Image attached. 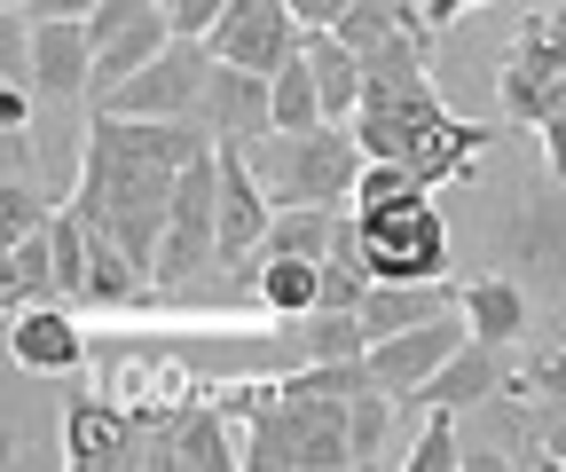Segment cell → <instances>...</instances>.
<instances>
[{"instance_id":"cell-32","label":"cell","mask_w":566,"mask_h":472,"mask_svg":"<svg viewBox=\"0 0 566 472\" xmlns=\"http://www.w3.org/2000/svg\"><path fill=\"white\" fill-rule=\"evenodd\" d=\"M417 9H424V24H433V32H449L464 9H480V0H417Z\"/></svg>"},{"instance_id":"cell-12","label":"cell","mask_w":566,"mask_h":472,"mask_svg":"<svg viewBox=\"0 0 566 472\" xmlns=\"http://www.w3.org/2000/svg\"><path fill=\"white\" fill-rule=\"evenodd\" d=\"M134 441H142V418L111 386L71 394V410H63V464L71 472H118V464H134Z\"/></svg>"},{"instance_id":"cell-8","label":"cell","mask_w":566,"mask_h":472,"mask_svg":"<svg viewBox=\"0 0 566 472\" xmlns=\"http://www.w3.org/2000/svg\"><path fill=\"white\" fill-rule=\"evenodd\" d=\"M197 126L221 150H252L260 134H275V72H244V63L212 55L205 95H197Z\"/></svg>"},{"instance_id":"cell-3","label":"cell","mask_w":566,"mask_h":472,"mask_svg":"<svg viewBox=\"0 0 566 472\" xmlns=\"http://www.w3.org/2000/svg\"><path fill=\"white\" fill-rule=\"evenodd\" d=\"M260 189H268V206L275 213H292V206H354V181H363L370 150H363V134L323 118V126H300V134H260V143L244 150Z\"/></svg>"},{"instance_id":"cell-1","label":"cell","mask_w":566,"mask_h":472,"mask_svg":"<svg viewBox=\"0 0 566 472\" xmlns=\"http://www.w3.org/2000/svg\"><path fill=\"white\" fill-rule=\"evenodd\" d=\"M354 55H363V111H354V134H363L370 158H394L424 181H472L480 150L495 143V126L457 118L433 87V24L409 0H354V9L331 24Z\"/></svg>"},{"instance_id":"cell-26","label":"cell","mask_w":566,"mask_h":472,"mask_svg":"<svg viewBox=\"0 0 566 472\" xmlns=\"http://www.w3.org/2000/svg\"><path fill=\"white\" fill-rule=\"evenodd\" d=\"M424 189H433L424 174H409V166H394V158H370L363 181H354V206H409V197H424Z\"/></svg>"},{"instance_id":"cell-6","label":"cell","mask_w":566,"mask_h":472,"mask_svg":"<svg viewBox=\"0 0 566 472\" xmlns=\"http://www.w3.org/2000/svg\"><path fill=\"white\" fill-rule=\"evenodd\" d=\"M370 244V284H449V221L433 189L409 206H354Z\"/></svg>"},{"instance_id":"cell-30","label":"cell","mask_w":566,"mask_h":472,"mask_svg":"<svg viewBox=\"0 0 566 472\" xmlns=\"http://www.w3.org/2000/svg\"><path fill=\"white\" fill-rule=\"evenodd\" d=\"M346 9H354V0H292V17H300L307 32H331V24H338Z\"/></svg>"},{"instance_id":"cell-23","label":"cell","mask_w":566,"mask_h":472,"mask_svg":"<svg viewBox=\"0 0 566 472\" xmlns=\"http://www.w3.org/2000/svg\"><path fill=\"white\" fill-rule=\"evenodd\" d=\"M331 111H323V87H315V63H307V48L275 72V126L283 134H300V126H323Z\"/></svg>"},{"instance_id":"cell-10","label":"cell","mask_w":566,"mask_h":472,"mask_svg":"<svg viewBox=\"0 0 566 472\" xmlns=\"http://www.w3.org/2000/svg\"><path fill=\"white\" fill-rule=\"evenodd\" d=\"M205 48L221 63H244V72H283L307 48V24L292 17V0H229V17L205 32Z\"/></svg>"},{"instance_id":"cell-14","label":"cell","mask_w":566,"mask_h":472,"mask_svg":"<svg viewBox=\"0 0 566 472\" xmlns=\"http://www.w3.org/2000/svg\"><path fill=\"white\" fill-rule=\"evenodd\" d=\"M9 363L32 378H71L87 370V331L71 323V300H32L9 315Z\"/></svg>"},{"instance_id":"cell-7","label":"cell","mask_w":566,"mask_h":472,"mask_svg":"<svg viewBox=\"0 0 566 472\" xmlns=\"http://www.w3.org/2000/svg\"><path fill=\"white\" fill-rule=\"evenodd\" d=\"M205 72H212V48L174 32V48H166L158 63H142L134 80H118L111 95H95V111H126V118H197Z\"/></svg>"},{"instance_id":"cell-15","label":"cell","mask_w":566,"mask_h":472,"mask_svg":"<svg viewBox=\"0 0 566 472\" xmlns=\"http://www.w3.org/2000/svg\"><path fill=\"white\" fill-rule=\"evenodd\" d=\"M504 355H512V347L464 339V347H457V355H449V363H441L433 378H424V386H417L409 401H424V410H457V418H464V410H480L488 394H504V370H512Z\"/></svg>"},{"instance_id":"cell-2","label":"cell","mask_w":566,"mask_h":472,"mask_svg":"<svg viewBox=\"0 0 566 472\" xmlns=\"http://www.w3.org/2000/svg\"><path fill=\"white\" fill-rule=\"evenodd\" d=\"M197 150H212V134L197 118H126V111L87 118L71 206H80V221H95L103 237H118L150 268V284H158V244L174 221V181Z\"/></svg>"},{"instance_id":"cell-24","label":"cell","mask_w":566,"mask_h":472,"mask_svg":"<svg viewBox=\"0 0 566 472\" xmlns=\"http://www.w3.org/2000/svg\"><path fill=\"white\" fill-rule=\"evenodd\" d=\"M48 237H55V276H63V300H71V307H87V221H80V206H55Z\"/></svg>"},{"instance_id":"cell-22","label":"cell","mask_w":566,"mask_h":472,"mask_svg":"<svg viewBox=\"0 0 566 472\" xmlns=\"http://www.w3.org/2000/svg\"><path fill=\"white\" fill-rule=\"evenodd\" d=\"M394 410H401V394H386V386H363V394L346 401V457H354V464H386Z\"/></svg>"},{"instance_id":"cell-33","label":"cell","mask_w":566,"mask_h":472,"mask_svg":"<svg viewBox=\"0 0 566 472\" xmlns=\"http://www.w3.org/2000/svg\"><path fill=\"white\" fill-rule=\"evenodd\" d=\"M535 17H543V24H551V32L566 40V0H558V9H535Z\"/></svg>"},{"instance_id":"cell-20","label":"cell","mask_w":566,"mask_h":472,"mask_svg":"<svg viewBox=\"0 0 566 472\" xmlns=\"http://www.w3.org/2000/svg\"><path fill=\"white\" fill-rule=\"evenodd\" d=\"M307 63H315L323 111H331L338 126H354V111H363V55H354L338 32H307Z\"/></svg>"},{"instance_id":"cell-19","label":"cell","mask_w":566,"mask_h":472,"mask_svg":"<svg viewBox=\"0 0 566 472\" xmlns=\"http://www.w3.org/2000/svg\"><path fill=\"white\" fill-rule=\"evenodd\" d=\"M338 221H346V206H292V213H275L268 237H260V260H331Z\"/></svg>"},{"instance_id":"cell-27","label":"cell","mask_w":566,"mask_h":472,"mask_svg":"<svg viewBox=\"0 0 566 472\" xmlns=\"http://www.w3.org/2000/svg\"><path fill=\"white\" fill-rule=\"evenodd\" d=\"M409 472H449V464H464V433H457V410H433V426H424V441L401 457Z\"/></svg>"},{"instance_id":"cell-28","label":"cell","mask_w":566,"mask_h":472,"mask_svg":"<svg viewBox=\"0 0 566 472\" xmlns=\"http://www.w3.org/2000/svg\"><path fill=\"white\" fill-rule=\"evenodd\" d=\"M158 9L174 17V32H181V40H205L212 24L229 17V0H158Z\"/></svg>"},{"instance_id":"cell-18","label":"cell","mask_w":566,"mask_h":472,"mask_svg":"<svg viewBox=\"0 0 566 472\" xmlns=\"http://www.w3.org/2000/svg\"><path fill=\"white\" fill-rule=\"evenodd\" d=\"M449 307H457V292H449V284H370V292H363V323H370V339H394V331L433 323V315H449Z\"/></svg>"},{"instance_id":"cell-17","label":"cell","mask_w":566,"mask_h":472,"mask_svg":"<svg viewBox=\"0 0 566 472\" xmlns=\"http://www.w3.org/2000/svg\"><path fill=\"white\" fill-rule=\"evenodd\" d=\"M457 315H464L472 339H488V347H520V339H527V292L504 284V276L457 284Z\"/></svg>"},{"instance_id":"cell-5","label":"cell","mask_w":566,"mask_h":472,"mask_svg":"<svg viewBox=\"0 0 566 472\" xmlns=\"http://www.w3.org/2000/svg\"><path fill=\"white\" fill-rule=\"evenodd\" d=\"M205 268H221V143L197 150L174 181V221L158 244V292H189Z\"/></svg>"},{"instance_id":"cell-34","label":"cell","mask_w":566,"mask_h":472,"mask_svg":"<svg viewBox=\"0 0 566 472\" xmlns=\"http://www.w3.org/2000/svg\"><path fill=\"white\" fill-rule=\"evenodd\" d=\"M0 9H9V17H17V9H32V0H0Z\"/></svg>"},{"instance_id":"cell-25","label":"cell","mask_w":566,"mask_h":472,"mask_svg":"<svg viewBox=\"0 0 566 472\" xmlns=\"http://www.w3.org/2000/svg\"><path fill=\"white\" fill-rule=\"evenodd\" d=\"M55 221V206L32 189V174H9L0 181V244H17V237H40Z\"/></svg>"},{"instance_id":"cell-9","label":"cell","mask_w":566,"mask_h":472,"mask_svg":"<svg viewBox=\"0 0 566 472\" xmlns=\"http://www.w3.org/2000/svg\"><path fill=\"white\" fill-rule=\"evenodd\" d=\"M495 95H504V118H512V126H543V118L566 103V40H558L543 17L520 24V40H512V55H504V80H495Z\"/></svg>"},{"instance_id":"cell-31","label":"cell","mask_w":566,"mask_h":472,"mask_svg":"<svg viewBox=\"0 0 566 472\" xmlns=\"http://www.w3.org/2000/svg\"><path fill=\"white\" fill-rule=\"evenodd\" d=\"M95 9H103V0H32V9H17V17L40 24V17H95Z\"/></svg>"},{"instance_id":"cell-4","label":"cell","mask_w":566,"mask_h":472,"mask_svg":"<svg viewBox=\"0 0 566 472\" xmlns=\"http://www.w3.org/2000/svg\"><path fill=\"white\" fill-rule=\"evenodd\" d=\"M346 401L354 394H323L300 370L283 378V394L244 426V472H331L354 464L346 457Z\"/></svg>"},{"instance_id":"cell-16","label":"cell","mask_w":566,"mask_h":472,"mask_svg":"<svg viewBox=\"0 0 566 472\" xmlns=\"http://www.w3.org/2000/svg\"><path fill=\"white\" fill-rule=\"evenodd\" d=\"M268 221H275V206H268L252 158H244V150H221V268L252 260L260 237H268Z\"/></svg>"},{"instance_id":"cell-21","label":"cell","mask_w":566,"mask_h":472,"mask_svg":"<svg viewBox=\"0 0 566 472\" xmlns=\"http://www.w3.org/2000/svg\"><path fill=\"white\" fill-rule=\"evenodd\" d=\"M0 300H9V315H17V307H32V300H63V276H55V237H48V229L9 244V276H0Z\"/></svg>"},{"instance_id":"cell-13","label":"cell","mask_w":566,"mask_h":472,"mask_svg":"<svg viewBox=\"0 0 566 472\" xmlns=\"http://www.w3.org/2000/svg\"><path fill=\"white\" fill-rule=\"evenodd\" d=\"M472 339V331H464V315L449 307V315H433V323H409V331H394V339H370V378L386 386V394H417L424 378H433L457 347Z\"/></svg>"},{"instance_id":"cell-11","label":"cell","mask_w":566,"mask_h":472,"mask_svg":"<svg viewBox=\"0 0 566 472\" xmlns=\"http://www.w3.org/2000/svg\"><path fill=\"white\" fill-rule=\"evenodd\" d=\"M24 87L40 103L95 95V32H87V17H40L32 24V40H24Z\"/></svg>"},{"instance_id":"cell-29","label":"cell","mask_w":566,"mask_h":472,"mask_svg":"<svg viewBox=\"0 0 566 472\" xmlns=\"http://www.w3.org/2000/svg\"><path fill=\"white\" fill-rule=\"evenodd\" d=\"M535 134H543V166H551V181L566 189V103H558V111H551Z\"/></svg>"}]
</instances>
